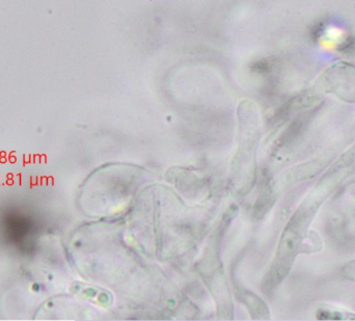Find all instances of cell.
<instances>
[{"instance_id":"1","label":"cell","mask_w":355,"mask_h":321,"mask_svg":"<svg viewBox=\"0 0 355 321\" xmlns=\"http://www.w3.org/2000/svg\"><path fill=\"white\" fill-rule=\"evenodd\" d=\"M341 181L343 176L339 173H327L296 210L282 234L277 255L264 281L265 293H272L283 282L298 254L306 253L308 250H311V253L320 251L322 248L320 239L310 231V226L320 206Z\"/></svg>"},{"instance_id":"2","label":"cell","mask_w":355,"mask_h":321,"mask_svg":"<svg viewBox=\"0 0 355 321\" xmlns=\"http://www.w3.org/2000/svg\"><path fill=\"white\" fill-rule=\"evenodd\" d=\"M320 87L344 101L355 102V67L345 62L334 64L321 77Z\"/></svg>"},{"instance_id":"4","label":"cell","mask_w":355,"mask_h":321,"mask_svg":"<svg viewBox=\"0 0 355 321\" xmlns=\"http://www.w3.org/2000/svg\"><path fill=\"white\" fill-rule=\"evenodd\" d=\"M342 276L355 283V260L348 262L341 270Z\"/></svg>"},{"instance_id":"3","label":"cell","mask_w":355,"mask_h":321,"mask_svg":"<svg viewBox=\"0 0 355 321\" xmlns=\"http://www.w3.org/2000/svg\"><path fill=\"white\" fill-rule=\"evenodd\" d=\"M316 318L319 320L355 321V314L329 307L319 308L316 312Z\"/></svg>"}]
</instances>
